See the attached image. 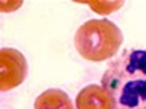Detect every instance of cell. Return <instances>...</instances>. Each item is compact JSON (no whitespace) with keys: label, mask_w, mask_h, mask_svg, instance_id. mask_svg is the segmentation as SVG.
<instances>
[{"label":"cell","mask_w":146,"mask_h":109,"mask_svg":"<svg viewBox=\"0 0 146 109\" xmlns=\"http://www.w3.org/2000/svg\"><path fill=\"white\" fill-rule=\"evenodd\" d=\"M78 2H80V0H78ZM80 3L89 5V7L92 8V11L99 13V14H110V13L117 11L124 7V2H122V0H116V2H105V0H103V2H100V0H97V2H88V0H84V2H80Z\"/></svg>","instance_id":"8992f818"},{"label":"cell","mask_w":146,"mask_h":109,"mask_svg":"<svg viewBox=\"0 0 146 109\" xmlns=\"http://www.w3.org/2000/svg\"><path fill=\"white\" fill-rule=\"evenodd\" d=\"M114 109H146V51L125 49L108 63L102 76Z\"/></svg>","instance_id":"6da1fadb"},{"label":"cell","mask_w":146,"mask_h":109,"mask_svg":"<svg viewBox=\"0 0 146 109\" xmlns=\"http://www.w3.org/2000/svg\"><path fill=\"white\" fill-rule=\"evenodd\" d=\"M29 65L26 57L13 47H2L0 51V90L8 92L18 87L27 77Z\"/></svg>","instance_id":"3957f363"},{"label":"cell","mask_w":146,"mask_h":109,"mask_svg":"<svg viewBox=\"0 0 146 109\" xmlns=\"http://www.w3.org/2000/svg\"><path fill=\"white\" fill-rule=\"evenodd\" d=\"M35 109H75L70 97L60 89H48L35 100Z\"/></svg>","instance_id":"5b68a950"},{"label":"cell","mask_w":146,"mask_h":109,"mask_svg":"<svg viewBox=\"0 0 146 109\" xmlns=\"http://www.w3.org/2000/svg\"><path fill=\"white\" fill-rule=\"evenodd\" d=\"M21 7H22L21 0H18V2H2L0 3V10L3 11V13H7V11H15Z\"/></svg>","instance_id":"52a82bcc"},{"label":"cell","mask_w":146,"mask_h":109,"mask_svg":"<svg viewBox=\"0 0 146 109\" xmlns=\"http://www.w3.org/2000/svg\"><path fill=\"white\" fill-rule=\"evenodd\" d=\"M76 109H114V103L108 92L97 84H91L76 95Z\"/></svg>","instance_id":"277c9868"},{"label":"cell","mask_w":146,"mask_h":109,"mask_svg":"<svg viewBox=\"0 0 146 109\" xmlns=\"http://www.w3.org/2000/svg\"><path fill=\"white\" fill-rule=\"evenodd\" d=\"M122 32L108 19L86 21L75 33L78 54L89 62H105L113 58L122 44Z\"/></svg>","instance_id":"7a4b0ae2"}]
</instances>
